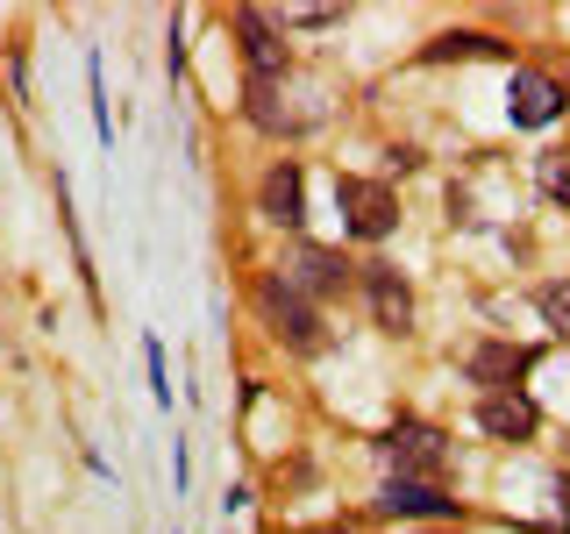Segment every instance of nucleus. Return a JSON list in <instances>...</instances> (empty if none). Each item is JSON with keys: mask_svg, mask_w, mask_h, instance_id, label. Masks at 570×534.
<instances>
[{"mask_svg": "<svg viewBox=\"0 0 570 534\" xmlns=\"http://www.w3.org/2000/svg\"><path fill=\"white\" fill-rule=\"evenodd\" d=\"M264 221H278V228H299L307 221V178H299V165H272L264 171Z\"/></svg>", "mask_w": 570, "mask_h": 534, "instance_id": "9b49d317", "label": "nucleus"}, {"mask_svg": "<svg viewBox=\"0 0 570 534\" xmlns=\"http://www.w3.org/2000/svg\"><path fill=\"white\" fill-rule=\"evenodd\" d=\"M528 364H534L528 349H513V343H485V349H471V385H485V399H492V392H521Z\"/></svg>", "mask_w": 570, "mask_h": 534, "instance_id": "9d476101", "label": "nucleus"}, {"mask_svg": "<svg viewBox=\"0 0 570 534\" xmlns=\"http://www.w3.org/2000/svg\"><path fill=\"white\" fill-rule=\"evenodd\" d=\"M563 115H570V93H563Z\"/></svg>", "mask_w": 570, "mask_h": 534, "instance_id": "f3484780", "label": "nucleus"}, {"mask_svg": "<svg viewBox=\"0 0 570 534\" xmlns=\"http://www.w3.org/2000/svg\"><path fill=\"white\" fill-rule=\"evenodd\" d=\"M335 207H343V228L364 243H385L400 228V200H392V186H379V178H335Z\"/></svg>", "mask_w": 570, "mask_h": 534, "instance_id": "f03ea898", "label": "nucleus"}, {"mask_svg": "<svg viewBox=\"0 0 570 534\" xmlns=\"http://www.w3.org/2000/svg\"><path fill=\"white\" fill-rule=\"evenodd\" d=\"M557 521L570 527V477H557Z\"/></svg>", "mask_w": 570, "mask_h": 534, "instance_id": "dca6fc26", "label": "nucleus"}, {"mask_svg": "<svg viewBox=\"0 0 570 534\" xmlns=\"http://www.w3.org/2000/svg\"><path fill=\"white\" fill-rule=\"evenodd\" d=\"M385 521H456V498H442L435 485H414V477H392L379 492Z\"/></svg>", "mask_w": 570, "mask_h": 534, "instance_id": "0eeeda50", "label": "nucleus"}, {"mask_svg": "<svg viewBox=\"0 0 570 534\" xmlns=\"http://www.w3.org/2000/svg\"><path fill=\"white\" fill-rule=\"evenodd\" d=\"M278 278L293 285V293H307V299H328V293H343V278H350V264L335 257V249H314V243H299L293 257L278 264Z\"/></svg>", "mask_w": 570, "mask_h": 534, "instance_id": "39448f33", "label": "nucleus"}, {"mask_svg": "<svg viewBox=\"0 0 570 534\" xmlns=\"http://www.w3.org/2000/svg\"><path fill=\"white\" fill-rule=\"evenodd\" d=\"M507 115H513V129H549V121L563 115V86H557V79H542V71H513V86H507Z\"/></svg>", "mask_w": 570, "mask_h": 534, "instance_id": "423d86ee", "label": "nucleus"}, {"mask_svg": "<svg viewBox=\"0 0 570 534\" xmlns=\"http://www.w3.org/2000/svg\"><path fill=\"white\" fill-rule=\"evenodd\" d=\"M285 22L293 29H328V22H343V8H285Z\"/></svg>", "mask_w": 570, "mask_h": 534, "instance_id": "2eb2a0df", "label": "nucleus"}, {"mask_svg": "<svg viewBox=\"0 0 570 534\" xmlns=\"http://www.w3.org/2000/svg\"><path fill=\"white\" fill-rule=\"evenodd\" d=\"M421 58L428 65H450V58H507V43H499V36H478V29H450V36H435Z\"/></svg>", "mask_w": 570, "mask_h": 534, "instance_id": "f8f14e48", "label": "nucleus"}, {"mask_svg": "<svg viewBox=\"0 0 570 534\" xmlns=\"http://www.w3.org/2000/svg\"><path fill=\"white\" fill-rule=\"evenodd\" d=\"M478 427L492 442H534L542 414H534V399H521V392H492V399H478Z\"/></svg>", "mask_w": 570, "mask_h": 534, "instance_id": "1a4fd4ad", "label": "nucleus"}, {"mask_svg": "<svg viewBox=\"0 0 570 534\" xmlns=\"http://www.w3.org/2000/svg\"><path fill=\"white\" fill-rule=\"evenodd\" d=\"M379 456L392 463V477H414V485H428V477H442V463H450V442H442L435 427H421V421H400L379 442Z\"/></svg>", "mask_w": 570, "mask_h": 534, "instance_id": "7ed1b4c3", "label": "nucleus"}, {"mask_svg": "<svg viewBox=\"0 0 570 534\" xmlns=\"http://www.w3.org/2000/svg\"><path fill=\"white\" fill-rule=\"evenodd\" d=\"M534 314L549 320V335H570V278H549V285H534Z\"/></svg>", "mask_w": 570, "mask_h": 534, "instance_id": "4468645a", "label": "nucleus"}, {"mask_svg": "<svg viewBox=\"0 0 570 534\" xmlns=\"http://www.w3.org/2000/svg\"><path fill=\"white\" fill-rule=\"evenodd\" d=\"M257 314H264V328H272L285 349H307V356L321 349V307H314L307 293H293L278 271L257 278Z\"/></svg>", "mask_w": 570, "mask_h": 534, "instance_id": "f257e3e1", "label": "nucleus"}, {"mask_svg": "<svg viewBox=\"0 0 570 534\" xmlns=\"http://www.w3.org/2000/svg\"><path fill=\"white\" fill-rule=\"evenodd\" d=\"M534 186L570 214V150H542V157H534Z\"/></svg>", "mask_w": 570, "mask_h": 534, "instance_id": "ddd939ff", "label": "nucleus"}, {"mask_svg": "<svg viewBox=\"0 0 570 534\" xmlns=\"http://www.w3.org/2000/svg\"><path fill=\"white\" fill-rule=\"evenodd\" d=\"M236 43H243V65H249V79H285V43H278V29H272V14L264 8H236Z\"/></svg>", "mask_w": 570, "mask_h": 534, "instance_id": "20e7f679", "label": "nucleus"}, {"mask_svg": "<svg viewBox=\"0 0 570 534\" xmlns=\"http://www.w3.org/2000/svg\"><path fill=\"white\" fill-rule=\"evenodd\" d=\"M364 293H371V314H379V328H392V335L414 328V293H406V278L392 271V264H364Z\"/></svg>", "mask_w": 570, "mask_h": 534, "instance_id": "6e6552de", "label": "nucleus"}]
</instances>
